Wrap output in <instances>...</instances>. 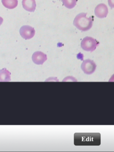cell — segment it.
Returning <instances> with one entry per match:
<instances>
[{
    "label": "cell",
    "instance_id": "cell-7",
    "mask_svg": "<svg viewBox=\"0 0 114 152\" xmlns=\"http://www.w3.org/2000/svg\"><path fill=\"white\" fill-rule=\"evenodd\" d=\"M32 59L36 64L42 65L47 60V56L41 51H36L32 55Z\"/></svg>",
    "mask_w": 114,
    "mask_h": 152
},
{
    "label": "cell",
    "instance_id": "cell-3",
    "mask_svg": "<svg viewBox=\"0 0 114 152\" xmlns=\"http://www.w3.org/2000/svg\"><path fill=\"white\" fill-rule=\"evenodd\" d=\"M99 44V42L95 39L87 36L81 42V47L83 50L92 52L96 49Z\"/></svg>",
    "mask_w": 114,
    "mask_h": 152
},
{
    "label": "cell",
    "instance_id": "cell-8",
    "mask_svg": "<svg viewBox=\"0 0 114 152\" xmlns=\"http://www.w3.org/2000/svg\"><path fill=\"white\" fill-rule=\"evenodd\" d=\"M23 8L29 12H34L36 8V3L35 0H22Z\"/></svg>",
    "mask_w": 114,
    "mask_h": 152
},
{
    "label": "cell",
    "instance_id": "cell-12",
    "mask_svg": "<svg viewBox=\"0 0 114 152\" xmlns=\"http://www.w3.org/2000/svg\"><path fill=\"white\" fill-rule=\"evenodd\" d=\"M3 22V19L2 18L0 17V26L2 24Z\"/></svg>",
    "mask_w": 114,
    "mask_h": 152
},
{
    "label": "cell",
    "instance_id": "cell-9",
    "mask_svg": "<svg viewBox=\"0 0 114 152\" xmlns=\"http://www.w3.org/2000/svg\"><path fill=\"white\" fill-rule=\"evenodd\" d=\"M3 5L8 9H13L18 6V0H1Z\"/></svg>",
    "mask_w": 114,
    "mask_h": 152
},
{
    "label": "cell",
    "instance_id": "cell-5",
    "mask_svg": "<svg viewBox=\"0 0 114 152\" xmlns=\"http://www.w3.org/2000/svg\"><path fill=\"white\" fill-rule=\"evenodd\" d=\"M20 34L26 40L30 39L34 36L35 31L34 28L29 26H23L20 29Z\"/></svg>",
    "mask_w": 114,
    "mask_h": 152
},
{
    "label": "cell",
    "instance_id": "cell-6",
    "mask_svg": "<svg viewBox=\"0 0 114 152\" xmlns=\"http://www.w3.org/2000/svg\"><path fill=\"white\" fill-rule=\"evenodd\" d=\"M94 14L95 16L98 18H105L108 14V9L107 7L103 3L99 4L95 7L94 10Z\"/></svg>",
    "mask_w": 114,
    "mask_h": 152
},
{
    "label": "cell",
    "instance_id": "cell-11",
    "mask_svg": "<svg viewBox=\"0 0 114 152\" xmlns=\"http://www.w3.org/2000/svg\"><path fill=\"white\" fill-rule=\"evenodd\" d=\"M63 5L67 8L71 9L75 7L77 0H62Z\"/></svg>",
    "mask_w": 114,
    "mask_h": 152
},
{
    "label": "cell",
    "instance_id": "cell-2",
    "mask_svg": "<svg viewBox=\"0 0 114 152\" xmlns=\"http://www.w3.org/2000/svg\"><path fill=\"white\" fill-rule=\"evenodd\" d=\"M86 13H81L75 18L73 22L74 25L78 30L82 31H86L91 28L93 20L91 17L87 18Z\"/></svg>",
    "mask_w": 114,
    "mask_h": 152
},
{
    "label": "cell",
    "instance_id": "cell-10",
    "mask_svg": "<svg viewBox=\"0 0 114 152\" xmlns=\"http://www.w3.org/2000/svg\"><path fill=\"white\" fill-rule=\"evenodd\" d=\"M10 73L8 70L5 68L0 70V82L10 81Z\"/></svg>",
    "mask_w": 114,
    "mask_h": 152
},
{
    "label": "cell",
    "instance_id": "cell-1",
    "mask_svg": "<svg viewBox=\"0 0 114 152\" xmlns=\"http://www.w3.org/2000/svg\"><path fill=\"white\" fill-rule=\"evenodd\" d=\"M74 144L76 146H99L101 144L99 133H75Z\"/></svg>",
    "mask_w": 114,
    "mask_h": 152
},
{
    "label": "cell",
    "instance_id": "cell-4",
    "mask_svg": "<svg viewBox=\"0 0 114 152\" xmlns=\"http://www.w3.org/2000/svg\"><path fill=\"white\" fill-rule=\"evenodd\" d=\"M96 68V64L93 60L91 59L84 60L81 65V69L86 74H92L95 72Z\"/></svg>",
    "mask_w": 114,
    "mask_h": 152
}]
</instances>
